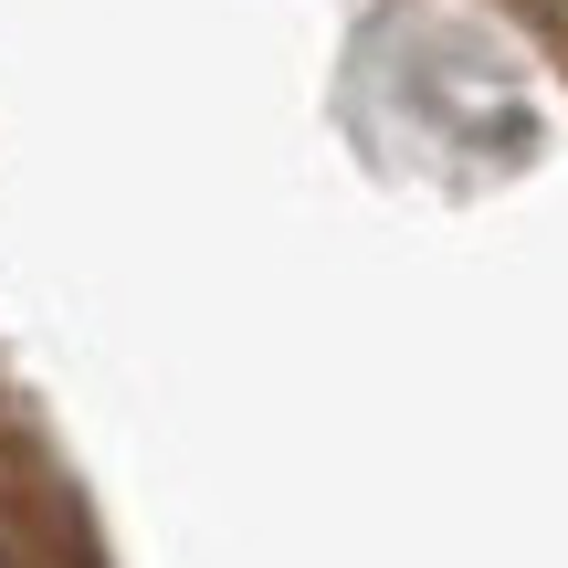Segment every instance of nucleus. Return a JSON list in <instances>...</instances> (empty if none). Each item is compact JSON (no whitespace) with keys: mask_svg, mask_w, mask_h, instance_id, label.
<instances>
[]
</instances>
